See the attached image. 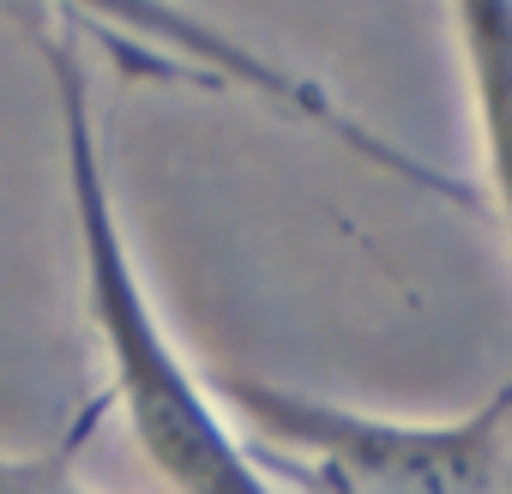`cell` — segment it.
Wrapping results in <instances>:
<instances>
[{
	"label": "cell",
	"mask_w": 512,
	"mask_h": 494,
	"mask_svg": "<svg viewBox=\"0 0 512 494\" xmlns=\"http://www.w3.org/2000/svg\"><path fill=\"white\" fill-rule=\"evenodd\" d=\"M43 31V61L55 79L61 109V145H67V193H73V229L85 260V314L109 362V398L127 416L133 446L175 494H290L266 476V464L247 452L241 428L229 422L211 380L181 356L169 338L109 193V163L91 115V79L73 43L55 31L49 13L31 19Z\"/></svg>",
	"instance_id": "obj_1"
},
{
	"label": "cell",
	"mask_w": 512,
	"mask_h": 494,
	"mask_svg": "<svg viewBox=\"0 0 512 494\" xmlns=\"http://www.w3.org/2000/svg\"><path fill=\"white\" fill-rule=\"evenodd\" d=\"M266 476L302 494H512V374L452 422L362 416L272 380H211Z\"/></svg>",
	"instance_id": "obj_2"
},
{
	"label": "cell",
	"mask_w": 512,
	"mask_h": 494,
	"mask_svg": "<svg viewBox=\"0 0 512 494\" xmlns=\"http://www.w3.org/2000/svg\"><path fill=\"white\" fill-rule=\"evenodd\" d=\"M452 25H458V61L470 79L488 193L512 235V7H458Z\"/></svg>",
	"instance_id": "obj_3"
},
{
	"label": "cell",
	"mask_w": 512,
	"mask_h": 494,
	"mask_svg": "<svg viewBox=\"0 0 512 494\" xmlns=\"http://www.w3.org/2000/svg\"><path fill=\"white\" fill-rule=\"evenodd\" d=\"M0 494H97L67 452H0Z\"/></svg>",
	"instance_id": "obj_4"
}]
</instances>
